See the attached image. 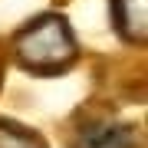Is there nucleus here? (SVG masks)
Returning <instances> with one entry per match:
<instances>
[{"mask_svg": "<svg viewBox=\"0 0 148 148\" xmlns=\"http://www.w3.org/2000/svg\"><path fill=\"white\" fill-rule=\"evenodd\" d=\"M112 27L128 46H145L148 40V0H112Z\"/></svg>", "mask_w": 148, "mask_h": 148, "instance_id": "3", "label": "nucleus"}, {"mask_svg": "<svg viewBox=\"0 0 148 148\" xmlns=\"http://www.w3.org/2000/svg\"><path fill=\"white\" fill-rule=\"evenodd\" d=\"M0 148H49V142L36 128L23 125L16 119H3L0 115Z\"/></svg>", "mask_w": 148, "mask_h": 148, "instance_id": "4", "label": "nucleus"}, {"mask_svg": "<svg viewBox=\"0 0 148 148\" xmlns=\"http://www.w3.org/2000/svg\"><path fill=\"white\" fill-rule=\"evenodd\" d=\"M3 73H7V49L0 43V89H3Z\"/></svg>", "mask_w": 148, "mask_h": 148, "instance_id": "5", "label": "nucleus"}, {"mask_svg": "<svg viewBox=\"0 0 148 148\" xmlns=\"http://www.w3.org/2000/svg\"><path fill=\"white\" fill-rule=\"evenodd\" d=\"M13 63L30 76L56 79L79 63V43L63 13H36L10 36Z\"/></svg>", "mask_w": 148, "mask_h": 148, "instance_id": "1", "label": "nucleus"}, {"mask_svg": "<svg viewBox=\"0 0 148 148\" xmlns=\"http://www.w3.org/2000/svg\"><path fill=\"white\" fill-rule=\"evenodd\" d=\"M66 148H142V128L112 112H76L66 128Z\"/></svg>", "mask_w": 148, "mask_h": 148, "instance_id": "2", "label": "nucleus"}]
</instances>
